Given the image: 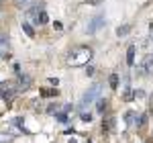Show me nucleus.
Here are the masks:
<instances>
[{"label":"nucleus","mask_w":153,"mask_h":143,"mask_svg":"<svg viewBox=\"0 0 153 143\" xmlns=\"http://www.w3.org/2000/svg\"><path fill=\"white\" fill-rule=\"evenodd\" d=\"M92 60V49L90 47H76L68 53V61L71 66H84Z\"/></svg>","instance_id":"obj_1"},{"label":"nucleus","mask_w":153,"mask_h":143,"mask_svg":"<svg viewBox=\"0 0 153 143\" xmlns=\"http://www.w3.org/2000/svg\"><path fill=\"white\" fill-rule=\"evenodd\" d=\"M100 90H102V86L100 84H92L86 92H84V96H82V100H80V104H78V108H80V115L82 112H86V108L90 107L94 100H98L100 98Z\"/></svg>","instance_id":"obj_2"},{"label":"nucleus","mask_w":153,"mask_h":143,"mask_svg":"<svg viewBox=\"0 0 153 143\" xmlns=\"http://www.w3.org/2000/svg\"><path fill=\"white\" fill-rule=\"evenodd\" d=\"M16 92H19V88H16L14 82H0V96H2V98L10 100V98L16 96Z\"/></svg>","instance_id":"obj_3"},{"label":"nucleus","mask_w":153,"mask_h":143,"mask_svg":"<svg viewBox=\"0 0 153 143\" xmlns=\"http://www.w3.org/2000/svg\"><path fill=\"white\" fill-rule=\"evenodd\" d=\"M104 25H106V23H104V16H102V14L92 16V21L88 23V35H94L96 31H98V29H102Z\"/></svg>","instance_id":"obj_4"},{"label":"nucleus","mask_w":153,"mask_h":143,"mask_svg":"<svg viewBox=\"0 0 153 143\" xmlns=\"http://www.w3.org/2000/svg\"><path fill=\"white\" fill-rule=\"evenodd\" d=\"M141 74H147V76H151L153 74V53H147L141 61Z\"/></svg>","instance_id":"obj_5"},{"label":"nucleus","mask_w":153,"mask_h":143,"mask_svg":"<svg viewBox=\"0 0 153 143\" xmlns=\"http://www.w3.org/2000/svg\"><path fill=\"white\" fill-rule=\"evenodd\" d=\"M102 131H106V133L114 131V117H104V121H102Z\"/></svg>","instance_id":"obj_6"},{"label":"nucleus","mask_w":153,"mask_h":143,"mask_svg":"<svg viewBox=\"0 0 153 143\" xmlns=\"http://www.w3.org/2000/svg\"><path fill=\"white\" fill-rule=\"evenodd\" d=\"M125 123L129 125L131 129H135V125H137V112H133V110H129V112L125 115Z\"/></svg>","instance_id":"obj_7"},{"label":"nucleus","mask_w":153,"mask_h":143,"mask_svg":"<svg viewBox=\"0 0 153 143\" xmlns=\"http://www.w3.org/2000/svg\"><path fill=\"white\" fill-rule=\"evenodd\" d=\"M16 88H19V92H23V90L29 88V78H27L25 74H19V86H16Z\"/></svg>","instance_id":"obj_8"},{"label":"nucleus","mask_w":153,"mask_h":143,"mask_svg":"<svg viewBox=\"0 0 153 143\" xmlns=\"http://www.w3.org/2000/svg\"><path fill=\"white\" fill-rule=\"evenodd\" d=\"M127 63H129V68L135 66V45H131V47L127 49Z\"/></svg>","instance_id":"obj_9"},{"label":"nucleus","mask_w":153,"mask_h":143,"mask_svg":"<svg viewBox=\"0 0 153 143\" xmlns=\"http://www.w3.org/2000/svg\"><path fill=\"white\" fill-rule=\"evenodd\" d=\"M31 4H33V0H14V6L25 8V10H29V8H31Z\"/></svg>","instance_id":"obj_10"},{"label":"nucleus","mask_w":153,"mask_h":143,"mask_svg":"<svg viewBox=\"0 0 153 143\" xmlns=\"http://www.w3.org/2000/svg\"><path fill=\"white\" fill-rule=\"evenodd\" d=\"M23 31L29 37H35V29H33V25L29 23V21H23Z\"/></svg>","instance_id":"obj_11"},{"label":"nucleus","mask_w":153,"mask_h":143,"mask_svg":"<svg viewBox=\"0 0 153 143\" xmlns=\"http://www.w3.org/2000/svg\"><path fill=\"white\" fill-rule=\"evenodd\" d=\"M6 51H8V39H6V37H0V57H2Z\"/></svg>","instance_id":"obj_12"},{"label":"nucleus","mask_w":153,"mask_h":143,"mask_svg":"<svg viewBox=\"0 0 153 143\" xmlns=\"http://www.w3.org/2000/svg\"><path fill=\"white\" fill-rule=\"evenodd\" d=\"M129 31H131V25H123V27H118V29H117V35L118 37H127V35H129Z\"/></svg>","instance_id":"obj_13"},{"label":"nucleus","mask_w":153,"mask_h":143,"mask_svg":"<svg viewBox=\"0 0 153 143\" xmlns=\"http://www.w3.org/2000/svg\"><path fill=\"white\" fill-rule=\"evenodd\" d=\"M108 84H110L112 90H117V88H118V76H117V74H112V76L108 78Z\"/></svg>","instance_id":"obj_14"},{"label":"nucleus","mask_w":153,"mask_h":143,"mask_svg":"<svg viewBox=\"0 0 153 143\" xmlns=\"http://www.w3.org/2000/svg\"><path fill=\"white\" fill-rule=\"evenodd\" d=\"M41 96H51V98H57V90H47V88H41Z\"/></svg>","instance_id":"obj_15"},{"label":"nucleus","mask_w":153,"mask_h":143,"mask_svg":"<svg viewBox=\"0 0 153 143\" xmlns=\"http://www.w3.org/2000/svg\"><path fill=\"white\" fill-rule=\"evenodd\" d=\"M96 107H98V112H100V115L104 112V108H106V100H104V98H102V96L98 98V104H96Z\"/></svg>","instance_id":"obj_16"},{"label":"nucleus","mask_w":153,"mask_h":143,"mask_svg":"<svg viewBox=\"0 0 153 143\" xmlns=\"http://www.w3.org/2000/svg\"><path fill=\"white\" fill-rule=\"evenodd\" d=\"M14 139V135H6V133H0V143H8Z\"/></svg>","instance_id":"obj_17"},{"label":"nucleus","mask_w":153,"mask_h":143,"mask_svg":"<svg viewBox=\"0 0 153 143\" xmlns=\"http://www.w3.org/2000/svg\"><path fill=\"white\" fill-rule=\"evenodd\" d=\"M47 112H49V115H53V112L57 115V112H61V110H59L57 104H49V107H47Z\"/></svg>","instance_id":"obj_18"},{"label":"nucleus","mask_w":153,"mask_h":143,"mask_svg":"<svg viewBox=\"0 0 153 143\" xmlns=\"http://www.w3.org/2000/svg\"><path fill=\"white\" fill-rule=\"evenodd\" d=\"M80 119H82L84 123H90V121H92V115H90V112H82V115H80Z\"/></svg>","instance_id":"obj_19"},{"label":"nucleus","mask_w":153,"mask_h":143,"mask_svg":"<svg viewBox=\"0 0 153 143\" xmlns=\"http://www.w3.org/2000/svg\"><path fill=\"white\" fill-rule=\"evenodd\" d=\"M57 121H59V123H65V121H68V112H63V110L57 112Z\"/></svg>","instance_id":"obj_20"},{"label":"nucleus","mask_w":153,"mask_h":143,"mask_svg":"<svg viewBox=\"0 0 153 143\" xmlns=\"http://www.w3.org/2000/svg\"><path fill=\"white\" fill-rule=\"evenodd\" d=\"M47 82L51 84V86H57V84H59V80H57V78H49Z\"/></svg>","instance_id":"obj_21"},{"label":"nucleus","mask_w":153,"mask_h":143,"mask_svg":"<svg viewBox=\"0 0 153 143\" xmlns=\"http://www.w3.org/2000/svg\"><path fill=\"white\" fill-rule=\"evenodd\" d=\"M88 4H100V0H86Z\"/></svg>","instance_id":"obj_22"},{"label":"nucleus","mask_w":153,"mask_h":143,"mask_svg":"<svg viewBox=\"0 0 153 143\" xmlns=\"http://www.w3.org/2000/svg\"><path fill=\"white\" fill-rule=\"evenodd\" d=\"M70 143H78V141H76V139H70Z\"/></svg>","instance_id":"obj_23"}]
</instances>
